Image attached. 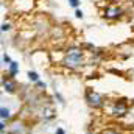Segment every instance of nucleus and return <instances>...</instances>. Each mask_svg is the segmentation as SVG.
Wrapping results in <instances>:
<instances>
[{"label": "nucleus", "instance_id": "1", "mask_svg": "<svg viewBox=\"0 0 134 134\" xmlns=\"http://www.w3.org/2000/svg\"><path fill=\"white\" fill-rule=\"evenodd\" d=\"M86 64V55L81 47H69L63 58V66L69 70H80Z\"/></svg>", "mask_w": 134, "mask_h": 134}, {"label": "nucleus", "instance_id": "2", "mask_svg": "<svg viewBox=\"0 0 134 134\" xmlns=\"http://www.w3.org/2000/svg\"><path fill=\"white\" fill-rule=\"evenodd\" d=\"M84 100H86V103H87L89 108H92V109H95V111L104 109L106 104H108V100L104 98V95L95 92V91L91 89V87L86 89V92H84Z\"/></svg>", "mask_w": 134, "mask_h": 134}, {"label": "nucleus", "instance_id": "3", "mask_svg": "<svg viewBox=\"0 0 134 134\" xmlns=\"http://www.w3.org/2000/svg\"><path fill=\"white\" fill-rule=\"evenodd\" d=\"M130 111V104L125 98H117V100L109 103V114L115 119H122L128 114Z\"/></svg>", "mask_w": 134, "mask_h": 134}, {"label": "nucleus", "instance_id": "4", "mask_svg": "<svg viewBox=\"0 0 134 134\" xmlns=\"http://www.w3.org/2000/svg\"><path fill=\"white\" fill-rule=\"evenodd\" d=\"M123 14H125V11H123V8L122 6H119V5H108V6H104V9L101 11V16L106 19V20H120L122 17H123Z\"/></svg>", "mask_w": 134, "mask_h": 134}, {"label": "nucleus", "instance_id": "5", "mask_svg": "<svg viewBox=\"0 0 134 134\" xmlns=\"http://www.w3.org/2000/svg\"><path fill=\"white\" fill-rule=\"evenodd\" d=\"M2 87H3V91H5L6 94H16L19 86H17V83H16L14 78H11V76H3V80H2Z\"/></svg>", "mask_w": 134, "mask_h": 134}, {"label": "nucleus", "instance_id": "6", "mask_svg": "<svg viewBox=\"0 0 134 134\" xmlns=\"http://www.w3.org/2000/svg\"><path fill=\"white\" fill-rule=\"evenodd\" d=\"M8 134H25L27 133V126H25V123L22 122V120H19V122H14V123H11L9 126H8Z\"/></svg>", "mask_w": 134, "mask_h": 134}, {"label": "nucleus", "instance_id": "7", "mask_svg": "<svg viewBox=\"0 0 134 134\" xmlns=\"http://www.w3.org/2000/svg\"><path fill=\"white\" fill-rule=\"evenodd\" d=\"M55 117H56V114H55V111H53L50 106H44V108L41 109V119H42L44 122H52Z\"/></svg>", "mask_w": 134, "mask_h": 134}, {"label": "nucleus", "instance_id": "8", "mask_svg": "<svg viewBox=\"0 0 134 134\" xmlns=\"http://www.w3.org/2000/svg\"><path fill=\"white\" fill-rule=\"evenodd\" d=\"M19 73V63H16V61H13L9 66H8V76H11V78H14L16 75Z\"/></svg>", "mask_w": 134, "mask_h": 134}, {"label": "nucleus", "instance_id": "9", "mask_svg": "<svg viewBox=\"0 0 134 134\" xmlns=\"http://www.w3.org/2000/svg\"><path fill=\"white\" fill-rule=\"evenodd\" d=\"M100 134H126L122 128H117V126H108V128H104Z\"/></svg>", "mask_w": 134, "mask_h": 134}, {"label": "nucleus", "instance_id": "10", "mask_svg": "<svg viewBox=\"0 0 134 134\" xmlns=\"http://www.w3.org/2000/svg\"><path fill=\"white\" fill-rule=\"evenodd\" d=\"M0 119L2 120H9L11 119V112H9L8 108H5V106L0 108Z\"/></svg>", "mask_w": 134, "mask_h": 134}, {"label": "nucleus", "instance_id": "11", "mask_svg": "<svg viewBox=\"0 0 134 134\" xmlns=\"http://www.w3.org/2000/svg\"><path fill=\"white\" fill-rule=\"evenodd\" d=\"M27 75H28V80H30L31 83H34V84H36L37 81H41V78H39V75H37L36 72H33V70H28V73H27Z\"/></svg>", "mask_w": 134, "mask_h": 134}, {"label": "nucleus", "instance_id": "12", "mask_svg": "<svg viewBox=\"0 0 134 134\" xmlns=\"http://www.w3.org/2000/svg\"><path fill=\"white\" fill-rule=\"evenodd\" d=\"M36 87H37V91H45L47 89V84L44 81H37L36 83Z\"/></svg>", "mask_w": 134, "mask_h": 134}, {"label": "nucleus", "instance_id": "13", "mask_svg": "<svg viewBox=\"0 0 134 134\" xmlns=\"http://www.w3.org/2000/svg\"><path fill=\"white\" fill-rule=\"evenodd\" d=\"M3 63H5V64H6V66H9V64H11V63H13V61H11V58H9V56H8V55H6V53H5V55H3Z\"/></svg>", "mask_w": 134, "mask_h": 134}, {"label": "nucleus", "instance_id": "14", "mask_svg": "<svg viewBox=\"0 0 134 134\" xmlns=\"http://www.w3.org/2000/svg\"><path fill=\"white\" fill-rule=\"evenodd\" d=\"M69 5L73 6V8H78L80 6V0H69Z\"/></svg>", "mask_w": 134, "mask_h": 134}, {"label": "nucleus", "instance_id": "15", "mask_svg": "<svg viewBox=\"0 0 134 134\" xmlns=\"http://www.w3.org/2000/svg\"><path fill=\"white\" fill-rule=\"evenodd\" d=\"M75 16H76L78 19H83V16H84V13H83L81 9H78V8H76V9H75Z\"/></svg>", "mask_w": 134, "mask_h": 134}, {"label": "nucleus", "instance_id": "16", "mask_svg": "<svg viewBox=\"0 0 134 134\" xmlns=\"http://www.w3.org/2000/svg\"><path fill=\"white\" fill-rule=\"evenodd\" d=\"M9 30H11V25L9 24H6V22L2 24V31H9Z\"/></svg>", "mask_w": 134, "mask_h": 134}, {"label": "nucleus", "instance_id": "17", "mask_svg": "<svg viewBox=\"0 0 134 134\" xmlns=\"http://www.w3.org/2000/svg\"><path fill=\"white\" fill-rule=\"evenodd\" d=\"M5 131H8L6 130V125H5V120H2V123H0V133L5 134Z\"/></svg>", "mask_w": 134, "mask_h": 134}, {"label": "nucleus", "instance_id": "18", "mask_svg": "<svg viewBox=\"0 0 134 134\" xmlns=\"http://www.w3.org/2000/svg\"><path fill=\"white\" fill-rule=\"evenodd\" d=\"M55 134H66V131H64L63 128H58V130H56V133H55Z\"/></svg>", "mask_w": 134, "mask_h": 134}]
</instances>
